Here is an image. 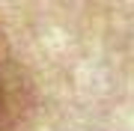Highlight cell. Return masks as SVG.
I'll use <instances>...</instances> for the list:
<instances>
[{
  "label": "cell",
  "mask_w": 134,
  "mask_h": 131,
  "mask_svg": "<svg viewBox=\"0 0 134 131\" xmlns=\"http://www.w3.org/2000/svg\"><path fill=\"white\" fill-rule=\"evenodd\" d=\"M24 98H27V87L21 81L18 69L0 51V131H18L27 107Z\"/></svg>",
  "instance_id": "1"
}]
</instances>
